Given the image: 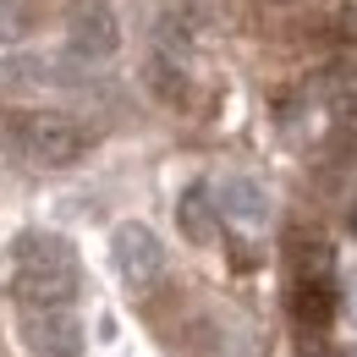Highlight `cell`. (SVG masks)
<instances>
[{
  "label": "cell",
  "instance_id": "obj_11",
  "mask_svg": "<svg viewBox=\"0 0 357 357\" xmlns=\"http://www.w3.org/2000/svg\"><path fill=\"white\" fill-rule=\"evenodd\" d=\"M149 89H154V99H165V105H176V110L192 105V77L181 72L176 55H154V61H149Z\"/></svg>",
  "mask_w": 357,
  "mask_h": 357
},
{
  "label": "cell",
  "instance_id": "obj_10",
  "mask_svg": "<svg viewBox=\"0 0 357 357\" xmlns=\"http://www.w3.org/2000/svg\"><path fill=\"white\" fill-rule=\"evenodd\" d=\"M335 275V248L319 231H297L291 236V280H324Z\"/></svg>",
  "mask_w": 357,
  "mask_h": 357
},
{
  "label": "cell",
  "instance_id": "obj_7",
  "mask_svg": "<svg viewBox=\"0 0 357 357\" xmlns=\"http://www.w3.org/2000/svg\"><path fill=\"white\" fill-rule=\"evenodd\" d=\"M335 303H341L335 275H324V280H291V297H286V308H291V319L303 330H324L335 319Z\"/></svg>",
  "mask_w": 357,
  "mask_h": 357
},
{
  "label": "cell",
  "instance_id": "obj_3",
  "mask_svg": "<svg viewBox=\"0 0 357 357\" xmlns=\"http://www.w3.org/2000/svg\"><path fill=\"white\" fill-rule=\"evenodd\" d=\"M110 264L127 280V291L143 297V291H154L160 275H165V248H160V236L143 220H121L110 231Z\"/></svg>",
  "mask_w": 357,
  "mask_h": 357
},
{
  "label": "cell",
  "instance_id": "obj_5",
  "mask_svg": "<svg viewBox=\"0 0 357 357\" xmlns=\"http://www.w3.org/2000/svg\"><path fill=\"white\" fill-rule=\"evenodd\" d=\"M66 50L83 61H110L121 50V22L105 0H72L66 6Z\"/></svg>",
  "mask_w": 357,
  "mask_h": 357
},
{
  "label": "cell",
  "instance_id": "obj_1",
  "mask_svg": "<svg viewBox=\"0 0 357 357\" xmlns=\"http://www.w3.org/2000/svg\"><path fill=\"white\" fill-rule=\"evenodd\" d=\"M6 286L22 303H72L77 297V253L50 231H22L6 253Z\"/></svg>",
  "mask_w": 357,
  "mask_h": 357
},
{
  "label": "cell",
  "instance_id": "obj_2",
  "mask_svg": "<svg viewBox=\"0 0 357 357\" xmlns=\"http://www.w3.org/2000/svg\"><path fill=\"white\" fill-rule=\"evenodd\" d=\"M6 132H11V143H17L33 165H50V171L77 165L93 149V132L77 116H61V110H17V116L6 121Z\"/></svg>",
  "mask_w": 357,
  "mask_h": 357
},
{
  "label": "cell",
  "instance_id": "obj_12",
  "mask_svg": "<svg viewBox=\"0 0 357 357\" xmlns=\"http://www.w3.org/2000/svg\"><path fill=\"white\" fill-rule=\"evenodd\" d=\"M28 28H33V6L28 0H0V45L28 39Z\"/></svg>",
  "mask_w": 357,
  "mask_h": 357
},
{
  "label": "cell",
  "instance_id": "obj_15",
  "mask_svg": "<svg viewBox=\"0 0 357 357\" xmlns=\"http://www.w3.org/2000/svg\"><path fill=\"white\" fill-rule=\"evenodd\" d=\"M352 231H357V204H352Z\"/></svg>",
  "mask_w": 357,
  "mask_h": 357
},
{
  "label": "cell",
  "instance_id": "obj_4",
  "mask_svg": "<svg viewBox=\"0 0 357 357\" xmlns=\"http://www.w3.org/2000/svg\"><path fill=\"white\" fill-rule=\"evenodd\" d=\"M22 347L33 357H83V324L72 303H22Z\"/></svg>",
  "mask_w": 357,
  "mask_h": 357
},
{
  "label": "cell",
  "instance_id": "obj_13",
  "mask_svg": "<svg viewBox=\"0 0 357 357\" xmlns=\"http://www.w3.org/2000/svg\"><path fill=\"white\" fill-rule=\"evenodd\" d=\"M335 28H341V39H352V45H357V0H341V11H335Z\"/></svg>",
  "mask_w": 357,
  "mask_h": 357
},
{
  "label": "cell",
  "instance_id": "obj_6",
  "mask_svg": "<svg viewBox=\"0 0 357 357\" xmlns=\"http://www.w3.org/2000/svg\"><path fill=\"white\" fill-rule=\"evenodd\" d=\"M176 225H181V236H187L192 248H215V236H220V204L209 198V187H204V181H192V187L181 192Z\"/></svg>",
  "mask_w": 357,
  "mask_h": 357
},
{
  "label": "cell",
  "instance_id": "obj_9",
  "mask_svg": "<svg viewBox=\"0 0 357 357\" xmlns=\"http://www.w3.org/2000/svg\"><path fill=\"white\" fill-rule=\"evenodd\" d=\"M319 99L341 116V121H357V61H330L319 72Z\"/></svg>",
  "mask_w": 357,
  "mask_h": 357
},
{
  "label": "cell",
  "instance_id": "obj_8",
  "mask_svg": "<svg viewBox=\"0 0 357 357\" xmlns=\"http://www.w3.org/2000/svg\"><path fill=\"white\" fill-rule=\"evenodd\" d=\"M220 215L231 225H242V231H259V225L269 220V198H264V187L259 181H248V176H231L220 187Z\"/></svg>",
  "mask_w": 357,
  "mask_h": 357
},
{
  "label": "cell",
  "instance_id": "obj_14",
  "mask_svg": "<svg viewBox=\"0 0 357 357\" xmlns=\"http://www.w3.org/2000/svg\"><path fill=\"white\" fill-rule=\"evenodd\" d=\"M341 303H347V313H352V324H357V269L347 275V291H341Z\"/></svg>",
  "mask_w": 357,
  "mask_h": 357
}]
</instances>
